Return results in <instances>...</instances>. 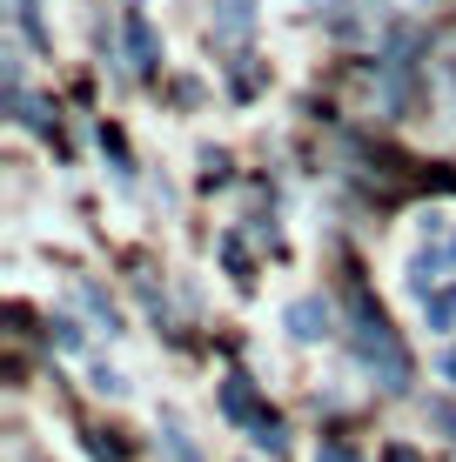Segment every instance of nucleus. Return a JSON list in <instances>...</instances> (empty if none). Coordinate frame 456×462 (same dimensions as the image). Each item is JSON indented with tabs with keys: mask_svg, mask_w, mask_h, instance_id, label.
<instances>
[{
	"mask_svg": "<svg viewBox=\"0 0 456 462\" xmlns=\"http://www.w3.org/2000/svg\"><path fill=\"white\" fill-rule=\"evenodd\" d=\"M349 336H356V356H363V369L383 382V389H410V356H403L396 328H389V315L369 301V289H349Z\"/></svg>",
	"mask_w": 456,
	"mask_h": 462,
	"instance_id": "f257e3e1",
	"label": "nucleus"
},
{
	"mask_svg": "<svg viewBox=\"0 0 456 462\" xmlns=\"http://www.w3.org/2000/svg\"><path fill=\"white\" fill-rule=\"evenodd\" d=\"M450 268H456V215H423V248L410 262V289L430 295Z\"/></svg>",
	"mask_w": 456,
	"mask_h": 462,
	"instance_id": "f03ea898",
	"label": "nucleus"
},
{
	"mask_svg": "<svg viewBox=\"0 0 456 462\" xmlns=\"http://www.w3.org/2000/svg\"><path fill=\"white\" fill-rule=\"evenodd\" d=\"M282 322H289V336H295V342H329V336H336V309H329L322 295H295Z\"/></svg>",
	"mask_w": 456,
	"mask_h": 462,
	"instance_id": "7ed1b4c3",
	"label": "nucleus"
},
{
	"mask_svg": "<svg viewBox=\"0 0 456 462\" xmlns=\"http://www.w3.org/2000/svg\"><path fill=\"white\" fill-rule=\"evenodd\" d=\"M121 47H128V68L135 74H154V60H162V47H154V27L141 7H121Z\"/></svg>",
	"mask_w": 456,
	"mask_h": 462,
	"instance_id": "20e7f679",
	"label": "nucleus"
},
{
	"mask_svg": "<svg viewBox=\"0 0 456 462\" xmlns=\"http://www.w3.org/2000/svg\"><path fill=\"white\" fill-rule=\"evenodd\" d=\"M222 409H228L235 422H248V429H256V436H262V429L275 422L269 409H256V389H248V375H228V382H222Z\"/></svg>",
	"mask_w": 456,
	"mask_h": 462,
	"instance_id": "39448f33",
	"label": "nucleus"
},
{
	"mask_svg": "<svg viewBox=\"0 0 456 462\" xmlns=\"http://www.w3.org/2000/svg\"><path fill=\"white\" fill-rule=\"evenodd\" d=\"M209 7H215V34H222V41H248L262 0H209Z\"/></svg>",
	"mask_w": 456,
	"mask_h": 462,
	"instance_id": "423d86ee",
	"label": "nucleus"
},
{
	"mask_svg": "<svg viewBox=\"0 0 456 462\" xmlns=\"http://www.w3.org/2000/svg\"><path fill=\"white\" fill-rule=\"evenodd\" d=\"M423 315H430V328H450L456 322V289H430L423 295Z\"/></svg>",
	"mask_w": 456,
	"mask_h": 462,
	"instance_id": "0eeeda50",
	"label": "nucleus"
},
{
	"mask_svg": "<svg viewBox=\"0 0 456 462\" xmlns=\"http://www.w3.org/2000/svg\"><path fill=\"white\" fill-rule=\"evenodd\" d=\"M14 21H21L27 41H41V21H34V0H14Z\"/></svg>",
	"mask_w": 456,
	"mask_h": 462,
	"instance_id": "6e6552de",
	"label": "nucleus"
},
{
	"mask_svg": "<svg viewBox=\"0 0 456 462\" xmlns=\"http://www.w3.org/2000/svg\"><path fill=\"white\" fill-rule=\"evenodd\" d=\"M430 422H436V429H450V436H456V402H430Z\"/></svg>",
	"mask_w": 456,
	"mask_h": 462,
	"instance_id": "1a4fd4ad",
	"label": "nucleus"
},
{
	"mask_svg": "<svg viewBox=\"0 0 456 462\" xmlns=\"http://www.w3.org/2000/svg\"><path fill=\"white\" fill-rule=\"evenodd\" d=\"M322 462H356V456L342 449V442H322Z\"/></svg>",
	"mask_w": 456,
	"mask_h": 462,
	"instance_id": "9d476101",
	"label": "nucleus"
},
{
	"mask_svg": "<svg viewBox=\"0 0 456 462\" xmlns=\"http://www.w3.org/2000/svg\"><path fill=\"white\" fill-rule=\"evenodd\" d=\"M443 375H450V382H456V348H450V356H443Z\"/></svg>",
	"mask_w": 456,
	"mask_h": 462,
	"instance_id": "9b49d317",
	"label": "nucleus"
}]
</instances>
